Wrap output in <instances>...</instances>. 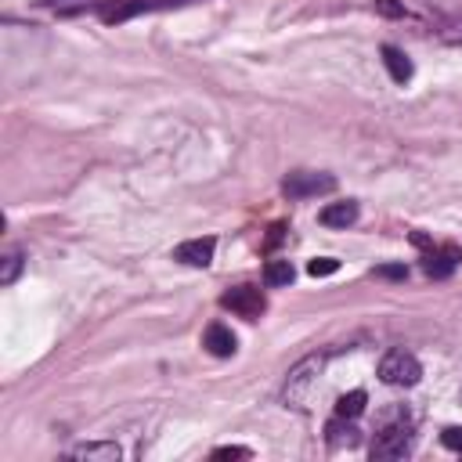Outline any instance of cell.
<instances>
[{
    "label": "cell",
    "mask_w": 462,
    "mask_h": 462,
    "mask_svg": "<svg viewBox=\"0 0 462 462\" xmlns=\"http://www.w3.org/2000/svg\"><path fill=\"white\" fill-rule=\"evenodd\" d=\"M415 448V415L397 404L379 419V433L372 440V458H404Z\"/></svg>",
    "instance_id": "6da1fadb"
},
{
    "label": "cell",
    "mask_w": 462,
    "mask_h": 462,
    "mask_svg": "<svg viewBox=\"0 0 462 462\" xmlns=\"http://www.w3.org/2000/svg\"><path fill=\"white\" fill-rule=\"evenodd\" d=\"M191 0H126L112 11H105V22H126L134 14H148V11H166V7H184Z\"/></svg>",
    "instance_id": "ba28073f"
},
{
    "label": "cell",
    "mask_w": 462,
    "mask_h": 462,
    "mask_svg": "<svg viewBox=\"0 0 462 462\" xmlns=\"http://www.w3.org/2000/svg\"><path fill=\"white\" fill-rule=\"evenodd\" d=\"M202 346H206L213 357H231V354L238 350V339H235V332H231L227 325L213 321V325L206 328V336H202Z\"/></svg>",
    "instance_id": "9c48e42d"
},
{
    "label": "cell",
    "mask_w": 462,
    "mask_h": 462,
    "mask_svg": "<svg viewBox=\"0 0 462 462\" xmlns=\"http://www.w3.org/2000/svg\"><path fill=\"white\" fill-rule=\"evenodd\" d=\"M375 274H379V278H397V282H401V278H408V267H404V263H390V267H375Z\"/></svg>",
    "instance_id": "7402d4cb"
},
{
    "label": "cell",
    "mask_w": 462,
    "mask_h": 462,
    "mask_svg": "<svg viewBox=\"0 0 462 462\" xmlns=\"http://www.w3.org/2000/svg\"><path fill=\"white\" fill-rule=\"evenodd\" d=\"M292 278H296V271H292L289 260H267V267H263V282L267 285H289Z\"/></svg>",
    "instance_id": "2e32d148"
},
{
    "label": "cell",
    "mask_w": 462,
    "mask_h": 462,
    "mask_svg": "<svg viewBox=\"0 0 462 462\" xmlns=\"http://www.w3.org/2000/svg\"><path fill=\"white\" fill-rule=\"evenodd\" d=\"M253 451L249 448H235V444H227V448H217L213 451V458H249Z\"/></svg>",
    "instance_id": "44dd1931"
},
{
    "label": "cell",
    "mask_w": 462,
    "mask_h": 462,
    "mask_svg": "<svg viewBox=\"0 0 462 462\" xmlns=\"http://www.w3.org/2000/svg\"><path fill=\"white\" fill-rule=\"evenodd\" d=\"M426 7L440 25L462 29V0H426Z\"/></svg>",
    "instance_id": "5bb4252c"
},
{
    "label": "cell",
    "mask_w": 462,
    "mask_h": 462,
    "mask_svg": "<svg viewBox=\"0 0 462 462\" xmlns=\"http://www.w3.org/2000/svg\"><path fill=\"white\" fill-rule=\"evenodd\" d=\"M383 65H386V72H390V79L393 83H408L411 79V61H408V54L401 51V47H393V43H386L383 47Z\"/></svg>",
    "instance_id": "7c38bea8"
},
{
    "label": "cell",
    "mask_w": 462,
    "mask_h": 462,
    "mask_svg": "<svg viewBox=\"0 0 462 462\" xmlns=\"http://www.w3.org/2000/svg\"><path fill=\"white\" fill-rule=\"evenodd\" d=\"M69 458H87V462H119L123 451L116 440H90V444H76L69 448Z\"/></svg>",
    "instance_id": "30bf717a"
},
{
    "label": "cell",
    "mask_w": 462,
    "mask_h": 462,
    "mask_svg": "<svg viewBox=\"0 0 462 462\" xmlns=\"http://www.w3.org/2000/svg\"><path fill=\"white\" fill-rule=\"evenodd\" d=\"M375 11H379V14H386V18H404V14H408L397 0H375Z\"/></svg>",
    "instance_id": "ffe728a7"
},
{
    "label": "cell",
    "mask_w": 462,
    "mask_h": 462,
    "mask_svg": "<svg viewBox=\"0 0 462 462\" xmlns=\"http://www.w3.org/2000/svg\"><path fill=\"white\" fill-rule=\"evenodd\" d=\"M411 242L426 249V256H422V271H426L430 278H448V274L462 263V249L451 245V242H444V245H430V238L419 235V231L411 235Z\"/></svg>",
    "instance_id": "277c9868"
},
{
    "label": "cell",
    "mask_w": 462,
    "mask_h": 462,
    "mask_svg": "<svg viewBox=\"0 0 462 462\" xmlns=\"http://www.w3.org/2000/svg\"><path fill=\"white\" fill-rule=\"evenodd\" d=\"M325 227H350L357 220V202H328L318 217Z\"/></svg>",
    "instance_id": "4fadbf2b"
},
{
    "label": "cell",
    "mask_w": 462,
    "mask_h": 462,
    "mask_svg": "<svg viewBox=\"0 0 462 462\" xmlns=\"http://www.w3.org/2000/svg\"><path fill=\"white\" fill-rule=\"evenodd\" d=\"M321 365H325V357H318V354L303 357V361L289 372V379H285V386H282V401L292 404V408H303L307 397H310V390H314V383H318Z\"/></svg>",
    "instance_id": "7a4b0ae2"
},
{
    "label": "cell",
    "mask_w": 462,
    "mask_h": 462,
    "mask_svg": "<svg viewBox=\"0 0 462 462\" xmlns=\"http://www.w3.org/2000/svg\"><path fill=\"white\" fill-rule=\"evenodd\" d=\"M365 404H368V393H365V390H350V393H343V397L336 401V415L357 419V415L365 411Z\"/></svg>",
    "instance_id": "9a60e30c"
},
{
    "label": "cell",
    "mask_w": 462,
    "mask_h": 462,
    "mask_svg": "<svg viewBox=\"0 0 462 462\" xmlns=\"http://www.w3.org/2000/svg\"><path fill=\"white\" fill-rule=\"evenodd\" d=\"M22 253L18 249H11V253H4V260H0V285H11L14 278H18V271H22Z\"/></svg>",
    "instance_id": "e0dca14e"
},
{
    "label": "cell",
    "mask_w": 462,
    "mask_h": 462,
    "mask_svg": "<svg viewBox=\"0 0 462 462\" xmlns=\"http://www.w3.org/2000/svg\"><path fill=\"white\" fill-rule=\"evenodd\" d=\"M325 440H328V448H354L357 444V426H354V419H343V415H336L328 426H325Z\"/></svg>",
    "instance_id": "8fae6325"
},
{
    "label": "cell",
    "mask_w": 462,
    "mask_h": 462,
    "mask_svg": "<svg viewBox=\"0 0 462 462\" xmlns=\"http://www.w3.org/2000/svg\"><path fill=\"white\" fill-rule=\"evenodd\" d=\"M339 271V260L336 256H314L310 263H307V274L310 278H328V274H336Z\"/></svg>",
    "instance_id": "ac0fdd59"
},
{
    "label": "cell",
    "mask_w": 462,
    "mask_h": 462,
    "mask_svg": "<svg viewBox=\"0 0 462 462\" xmlns=\"http://www.w3.org/2000/svg\"><path fill=\"white\" fill-rule=\"evenodd\" d=\"M282 191L289 199H314V195H328L336 191V177L328 173H289L282 180Z\"/></svg>",
    "instance_id": "8992f818"
},
{
    "label": "cell",
    "mask_w": 462,
    "mask_h": 462,
    "mask_svg": "<svg viewBox=\"0 0 462 462\" xmlns=\"http://www.w3.org/2000/svg\"><path fill=\"white\" fill-rule=\"evenodd\" d=\"M220 303H224L227 310H235L238 318H245V321H256V318L267 310V300H263V292H260L256 285H235V289H227V292L220 296Z\"/></svg>",
    "instance_id": "5b68a950"
},
{
    "label": "cell",
    "mask_w": 462,
    "mask_h": 462,
    "mask_svg": "<svg viewBox=\"0 0 462 462\" xmlns=\"http://www.w3.org/2000/svg\"><path fill=\"white\" fill-rule=\"evenodd\" d=\"M379 379L386 386H415L422 379V365L411 350H390L383 361H379Z\"/></svg>",
    "instance_id": "3957f363"
},
{
    "label": "cell",
    "mask_w": 462,
    "mask_h": 462,
    "mask_svg": "<svg viewBox=\"0 0 462 462\" xmlns=\"http://www.w3.org/2000/svg\"><path fill=\"white\" fill-rule=\"evenodd\" d=\"M213 253H217V238H188V242H180L177 249H173V260H180V263H188V267H206L209 260H213Z\"/></svg>",
    "instance_id": "52a82bcc"
},
{
    "label": "cell",
    "mask_w": 462,
    "mask_h": 462,
    "mask_svg": "<svg viewBox=\"0 0 462 462\" xmlns=\"http://www.w3.org/2000/svg\"><path fill=\"white\" fill-rule=\"evenodd\" d=\"M440 444L451 448V451H462V426H448V430L440 433Z\"/></svg>",
    "instance_id": "d6986e66"
}]
</instances>
